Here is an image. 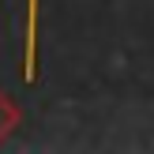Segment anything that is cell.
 <instances>
[{
    "mask_svg": "<svg viewBox=\"0 0 154 154\" xmlns=\"http://www.w3.org/2000/svg\"><path fill=\"white\" fill-rule=\"evenodd\" d=\"M38 79V0H26V34H23V83Z\"/></svg>",
    "mask_w": 154,
    "mask_h": 154,
    "instance_id": "cell-1",
    "label": "cell"
},
{
    "mask_svg": "<svg viewBox=\"0 0 154 154\" xmlns=\"http://www.w3.org/2000/svg\"><path fill=\"white\" fill-rule=\"evenodd\" d=\"M15 124H19V109H15V102L0 90V143L15 132Z\"/></svg>",
    "mask_w": 154,
    "mask_h": 154,
    "instance_id": "cell-2",
    "label": "cell"
}]
</instances>
